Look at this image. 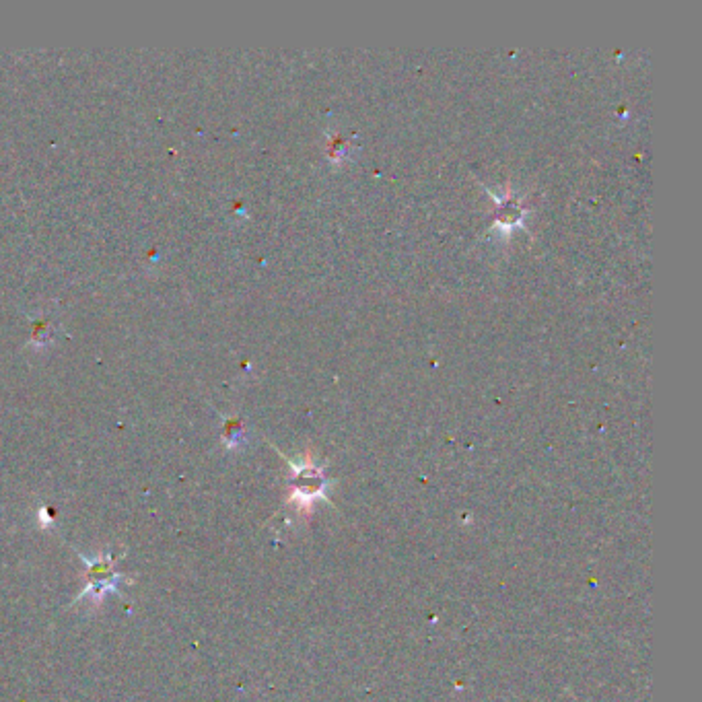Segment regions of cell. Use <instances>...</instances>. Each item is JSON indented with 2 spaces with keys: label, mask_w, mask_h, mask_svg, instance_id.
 I'll return each instance as SVG.
<instances>
[{
  "label": "cell",
  "mask_w": 702,
  "mask_h": 702,
  "mask_svg": "<svg viewBox=\"0 0 702 702\" xmlns=\"http://www.w3.org/2000/svg\"><path fill=\"white\" fill-rule=\"evenodd\" d=\"M101 571L108 573V571H110V565H108V567H101ZM91 575H99V565H97V567H91ZM97 583H101V585H99V593H103V589H108V587H110V585H108L110 581H103V579H101V581H97Z\"/></svg>",
  "instance_id": "obj_2"
},
{
  "label": "cell",
  "mask_w": 702,
  "mask_h": 702,
  "mask_svg": "<svg viewBox=\"0 0 702 702\" xmlns=\"http://www.w3.org/2000/svg\"><path fill=\"white\" fill-rule=\"evenodd\" d=\"M499 202V210H497V221L501 223L503 229H513L517 225H521L523 219V206L519 204L517 198L513 196H505V200H497Z\"/></svg>",
  "instance_id": "obj_1"
}]
</instances>
